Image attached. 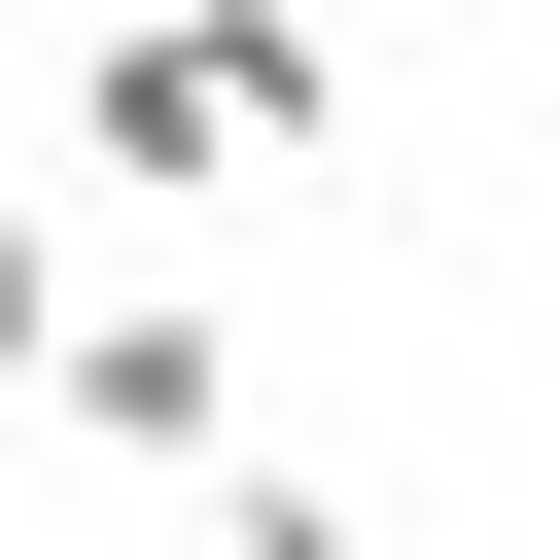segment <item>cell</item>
I'll list each match as a JSON object with an SVG mask.
<instances>
[{"label":"cell","instance_id":"obj_1","mask_svg":"<svg viewBox=\"0 0 560 560\" xmlns=\"http://www.w3.org/2000/svg\"><path fill=\"white\" fill-rule=\"evenodd\" d=\"M315 140H350V35H315V0H105V35H70V175H140V210L315 175Z\"/></svg>","mask_w":560,"mask_h":560},{"label":"cell","instance_id":"obj_2","mask_svg":"<svg viewBox=\"0 0 560 560\" xmlns=\"http://www.w3.org/2000/svg\"><path fill=\"white\" fill-rule=\"evenodd\" d=\"M35 420H70V455H245V315H210V280H70Z\"/></svg>","mask_w":560,"mask_h":560},{"label":"cell","instance_id":"obj_3","mask_svg":"<svg viewBox=\"0 0 560 560\" xmlns=\"http://www.w3.org/2000/svg\"><path fill=\"white\" fill-rule=\"evenodd\" d=\"M35 350H70V210L0 175V420H35Z\"/></svg>","mask_w":560,"mask_h":560}]
</instances>
